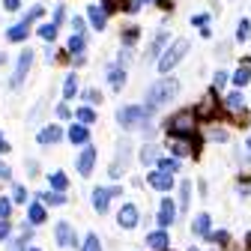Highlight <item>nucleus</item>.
<instances>
[{
	"label": "nucleus",
	"instance_id": "nucleus-39",
	"mask_svg": "<svg viewBox=\"0 0 251 251\" xmlns=\"http://www.w3.org/2000/svg\"><path fill=\"white\" fill-rule=\"evenodd\" d=\"M212 84H215V90H218V87H225V84H227V72H215Z\"/></svg>",
	"mask_w": 251,
	"mask_h": 251
},
{
	"label": "nucleus",
	"instance_id": "nucleus-17",
	"mask_svg": "<svg viewBox=\"0 0 251 251\" xmlns=\"http://www.w3.org/2000/svg\"><path fill=\"white\" fill-rule=\"evenodd\" d=\"M27 33H30V24L27 21H21V24H15V27H9V42H21V39H27Z\"/></svg>",
	"mask_w": 251,
	"mask_h": 251
},
{
	"label": "nucleus",
	"instance_id": "nucleus-29",
	"mask_svg": "<svg viewBox=\"0 0 251 251\" xmlns=\"http://www.w3.org/2000/svg\"><path fill=\"white\" fill-rule=\"evenodd\" d=\"M30 236H33V230H30V227H27V222H24V233H21V239H18V242H12V245H9V251H24V245H27V239H30Z\"/></svg>",
	"mask_w": 251,
	"mask_h": 251
},
{
	"label": "nucleus",
	"instance_id": "nucleus-13",
	"mask_svg": "<svg viewBox=\"0 0 251 251\" xmlns=\"http://www.w3.org/2000/svg\"><path fill=\"white\" fill-rule=\"evenodd\" d=\"M171 150H174V159H179V155L192 152V144H188V138H174L171 135Z\"/></svg>",
	"mask_w": 251,
	"mask_h": 251
},
{
	"label": "nucleus",
	"instance_id": "nucleus-54",
	"mask_svg": "<svg viewBox=\"0 0 251 251\" xmlns=\"http://www.w3.org/2000/svg\"><path fill=\"white\" fill-rule=\"evenodd\" d=\"M141 3H147V0H132V6H129V9H132V12H135V9H138V6H141Z\"/></svg>",
	"mask_w": 251,
	"mask_h": 251
},
{
	"label": "nucleus",
	"instance_id": "nucleus-45",
	"mask_svg": "<svg viewBox=\"0 0 251 251\" xmlns=\"http://www.w3.org/2000/svg\"><path fill=\"white\" fill-rule=\"evenodd\" d=\"M209 138H212V141H227V132H225V129H215Z\"/></svg>",
	"mask_w": 251,
	"mask_h": 251
},
{
	"label": "nucleus",
	"instance_id": "nucleus-33",
	"mask_svg": "<svg viewBox=\"0 0 251 251\" xmlns=\"http://www.w3.org/2000/svg\"><path fill=\"white\" fill-rule=\"evenodd\" d=\"M39 36L48 39V42H54V36H57V24H42V27H39Z\"/></svg>",
	"mask_w": 251,
	"mask_h": 251
},
{
	"label": "nucleus",
	"instance_id": "nucleus-53",
	"mask_svg": "<svg viewBox=\"0 0 251 251\" xmlns=\"http://www.w3.org/2000/svg\"><path fill=\"white\" fill-rule=\"evenodd\" d=\"M6 150H9V144H6V138H3V135H0V152H6Z\"/></svg>",
	"mask_w": 251,
	"mask_h": 251
},
{
	"label": "nucleus",
	"instance_id": "nucleus-44",
	"mask_svg": "<svg viewBox=\"0 0 251 251\" xmlns=\"http://www.w3.org/2000/svg\"><path fill=\"white\" fill-rule=\"evenodd\" d=\"M206 239H212V242H227V233H225V230H218V233H209Z\"/></svg>",
	"mask_w": 251,
	"mask_h": 251
},
{
	"label": "nucleus",
	"instance_id": "nucleus-57",
	"mask_svg": "<svg viewBox=\"0 0 251 251\" xmlns=\"http://www.w3.org/2000/svg\"><path fill=\"white\" fill-rule=\"evenodd\" d=\"M30 251H39V248H30Z\"/></svg>",
	"mask_w": 251,
	"mask_h": 251
},
{
	"label": "nucleus",
	"instance_id": "nucleus-20",
	"mask_svg": "<svg viewBox=\"0 0 251 251\" xmlns=\"http://www.w3.org/2000/svg\"><path fill=\"white\" fill-rule=\"evenodd\" d=\"M108 81H111L114 90H123V84H126V72L114 66V69H108Z\"/></svg>",
	"mask_w": 251,
	"mask_h": 251
},
{
	"label": "nucleus",
	"instance_id": "nucleus-15",
	"mask_svg": "<svg viewBox=\"0 0 251 251\" xmlns=\"http://www.w3.org/2000/svg\"><path fill=\"white\" fill-rule=\"evenodd\" d=\"M60 138H63L60 126H48V129H42V132H39V144H57Z\"/></svg>",
	"mask_w": 251,
	"mask_h": 251
},
{
	"label": "nucleus",
	"instance_id": "nucleus-46",
	"mask_svg": "<svg viewBox=\"0 0 251 251\" xmlns=\"http://www.w3.org/2000/svg\"><path fill=\"white\" fill-rule=\"evenodd\" d=\"M9 236V222H0V242Z\"/></svg>",
	"mask_w": 251,
	"mask_h": 251
},
{
	"label": "nucleus",
	"instance_id": "nucleus-32",
	"mask_svg": "<svg viewBox=\"0 0 251 251\" xmlns=\"http://www.w3.org/2000/svg\"><path fill=\"white\" fill-rule=\"evenodd\" d=\"M188 195H192V182H179V206H188Z\"/></svg>",
	"mask_w": 251,
	"mask_h": 251
},
{
	"label": "nucleus",
	"instance_id": "nucleus-56",
	"mask_svg": "<svg viewBox=\"0 0 251 251\" xmlns=\"http://www.w3.org/2000/svg\"><path fill=\"white\" fill-rule=\"evenodd\" d=\"M0 63H3V54H0Z\"/></svg>",
	"mask_w": 251,
	"mask_h": 251
},
{
	"label": "nucleus",
	"instance_id": "nucleus-30",
	"mask_svg": "<svg viewBox=\"0 0 251 251\" xmlns=\"http://www.w3.org/2000/svg\"><path fill=\"white\" fill-rule=\"evenodd\" d=\"M159 171H165V174L179 171V159H159Z\"/></svg>",
	"mask_w": 251,
	"mask_h": 251
},
{
	"label": "nucleus",
	"instance_id": "nucleus-8",
	"mask_svg": "<svg viewBox=\"0 0 251 251\" xmlns=\"http://www.w3.org/2000/svg\"><path fill=\"white\" fill-rule=\"evenodd\" d=\"M176 222V206H174V201L171 198H165L162 201V206H159V225L162 227H168V225H174Z\"/></svg>",
	"mask_w": 251,
	"mask_h": 251
},
{
	"label": "nucleus",
	"instance_id": "nucleus-24",
	"mask_svg": "<svg viewBox=\"0 0 251 251\" xmlns=\"http://www.w3.org/2000/svg\"><path fill=\"white\" fill-rule=\"evenodd\" d=\"M248 81H251V69H248L245 63H242V66L236 69V75H233V84H236V87H245Z\"/></svg>",
	"mask_w": 251,
	"mask_h": 251
},
{
	"label": "nucleus",
	"instance_id": "nucleus-51",
	"mask_svg": "<svg viewBox=\"0 0 251 251\" xmlns=\"http://www.w3.org/2000/svg\"><path fill=\"white\" fill-rule=\"evenodd\" d=\"M206 18H209V15H195V18H192V24H198V27H203V24H206Z\"/></svg>",
	"mask_w": 251,
	"mask_h": 251
},
{
	"label": "nucleus",
	"instance_id": "nucleus-42",
	"mask_svg": "<svg viewBox=\"0 0 251 251\" xmlns=\"http://www.w3.org/2000/svg\"><path fill=\"white\" fill-rule=\"evenodd\" d=\"M39 15H42V6H33V9H30V12H27V18H24V21L30 24V21H36Z\"/></svg>",
	"mask_w": 251,
	"mask_h": 251
},
{
	"label": "nucleus",
	"instance_id": "nucleus-12",
	"mask_svg": "<svg viewBox=\"0 0 251 251\" xmlns=\"http://www.w3.org/2000/svg\"><path fill=\"white\" fill-rule=\"evenodd\" d=\"M147 245H150L152 251H165V245H168V233H165V230L147 233Z\"/></svg>",
	"mask_w": 251,
	"mask_h": 251
},
{
	"label": "nucleus",
	"instance_id": "nucleus-37",
	"mask_svg": "<svg viewBox=\"0 0 251 251\" xmlns=\"http://www.w3.org/2000/svg\"><path fill=\"white\" fill-rule=\"evenodd\" d=\"M105 3V9H123V6H132L129 0H102Z\"/></svg>",
	"mask_w": 251,
	"mask_h": 251
},
{
	"label": "nucleus",
	"instance_id": "nucleus-48",
	"mask_svg": "<svg viewBox=\"0 0 251 251\" xmlns=\"http://www.w3.org/2000/svg\"><path fill=\"white\" fill-rule=\"evenodd\" d=\"M9 176H12V171H9L3 162H0V179H9Z\"/></svg>",
	"mask_w": 251,
	"mask_h": 251
},
{
	"label": "nucleus",
	"instance_id": "nucleus-59",
	"mask_svg": "<svg viewBox=\"0 0 251 251\" xmlns=\"http://www.w3.org/2000/svg\"><path fill=\"white\" fill-rule=\"evenodd\" d=\"M192 251H198V248H192Z\"/></svg>",
	"mask_w": 251,
	"mask_h": 251
},
{
	"label": "nucleus",
	"instance_id": "nucleus-49",
	"mask_svg": "<svg viewBox=\"0 0 251 251\" xmlns=\"http://www.w3.org/2000/svg\"><path fill=\"white\" fill-rule=\"evenodd\" d=\"M57 117H60V120H66V117H72V114H69L66 105H60V108H57Z\"/></svg>",
	"mask_w": 251,
	"mask_h": 251
},
{
	"label": "nucleus",
	"instance_id": "nucleus-9",
	"mask_svg": "<svg viewBox=\"0 0 251 251\" xmlns=\"http://www.w3.org/2000/svg\"><path fill=\"white\" fill-rule=\"evenodd\" d=\"M93 162H96V150H93V147H84V152L78 155V174H90L93 171Z\"/></svg>",
	"mask_w": 251,
	"mask_h": 251
},
{
	"label": "nucleus",
	"instance_id": "nucleus-14",
	"mask_svg": "<svg viewBox=\"0 0 251 251\" xmlns=\"http://www.w3.org/2000/svg\"><path fill=\"white\" fill-rule=\"evenodd\" d=\"M192 230H195L198 236H209V215H206V212L195 215V222H192Z\"/></svg>",
	"mask_w": 251,
	"mask_h": 251
},
{
	"label": "nucleus",
	"instance_id": "nucleus-10",
	"mask_svg": "<svg viewBox=\"0 0 251 251\" xmlns=\"http://www.w3.org/2000/svg\"><path fill=\"white\" fill-rule=\"evenodd\" d=\"M147 182H150L152 188H159V192H168V188L174 185V179H171V174H165V171H152Z\"/></svg>",
	"mask_w": 251,
	"mask_h": 251
},
{
	"label": "nucleus",
	"instance_id": "nucleus-7",
	"mask_svg": "<svg viewBox=\"0 0 251 251\" xmlns=\"http://www.w3.org/2000/svg\"><path fill=\"white\" fill-rule=\"evenodd\" d=\"M117 222H120V227H135L138 225V206L135 203H123V209L117 212Z\"/></svg>",
	"mask_w": 251,
	"mask_h": 251
},
{
	"label": "nucleus",
	"instance_id": "nucleus-2",
	"mask_svg": "<svg viewBox=\"0 0 251 251\" xmlns=\"http://www.w3.org/2000/svg\"><path fill=\"white\" fill-rule=\"evenodd\" d=\"M168 132L174 138H192L195 135V114L192 111H179L176 117L168 120Z\"/></svg>",
	"mask_w": 251,
	"mask_h": 251
},
{
	"label": "nucleus",
	"instance_id": "nucleus-3",
	"mask_svg": "<svg viewBox=\"0 0 251 251\" xmlns=\"http://www.w3.org/2000/svg\"><path fill=\"white\" fill-rule=\"evenodd\" d=\"M185 54H188V39H176V42H174L162 57H159V69H162V72H171V69L176 66V63H179Z\"/></svg>",
	"mask_w": 251,
	"mask_h": 251
},
{
	"label": "nucleus",
	"instance_id": "nucleus-22",
	"mask_svg": "<svg viewBox=\"0 0 251 251\" xmlns=\"http://www.w3.org/2000/svg\"><path fill=\"white\" fill-rule=\"evenodd\" d=\"M227 108H230L233 114L245 111V96H242V93H230V96H227Z\"/></svg>",
	"mask_w": 251,
	"mask_h": 251
},
{
	"label": "nucleus",
	"instance_id": "nucleus-36",
	"mask_svg": "<svg viewBox=\"0 0 251 251\" xmlns=\"http://www.w3.org/2000/svg\"><path fill=\"white\" fill-rule=\"evenodd\" d=\"M165 42H168V36H165V33H159V36H155V42H152V48H150V54H159V51L165 48Z\"/></svg>",
	"mask_w": 251,
	"mask_h": 251
},
{
	"label": "nucleus",
	"instance_id": "nucleus-26",
	"mask_svg": "<svg viewBox=\"0 0 251 251\" xmlns=\"http://www.w3.org/2000/svg\"><path fill=\"white\" fill-rule=\"evenodd\" d=\"M155 159H159V147L147 144V147L141 150V162H144V165H150V162H155Z\"/></svg>",
	"mask_w": 251,
	"mask_h": 251
},
{
	"label": "nucleus",
	"instance_id": "nucleus-16",
	"mask_svg": "<svg viewBox=\"0 0 251 251\" xmlns=\"http://www.w3.org/2000/svg\"><path fill=\"white\" fill-rule=\"evenodd\" d=\"M87 15H90V24L96 27V30H105V21H108V18H105V9L90 6V9H87Z\"/></svg>",
	"mask_w": 251,
	"mask_h": 251
},
{
	"label": "nucleus",
	"instance_id": "nucleus-21",
	"mask_svg": "<svg viewBox=\"0 0 251 251\" xmlns=\"http://www.w3.org/2000/svg\"><path fill=\"white\" fill-rule=\"evenodd\" d=\"M87 126H72V129H69V141L72 144H87Z\"/></svg>",
	"mask_w": 251,
	"mask_h": 251
},
{
	"label": "nucleus",
	"instance_id": "nucleus-52",
	"mask_svg": "<svg viewBox=\"0 0 251 251\" xmlns=\"http://www.w3.org/2000/svg\"><path fill=\"white\" fill-rule=\"evenodd\" d=\"M63 21V6H57V12H54V24H60Z\"/></svg>",
	"mask_w": 251,
	"mask_h": 251
},
{
	"label": "nucleus",
	"instance_id": "nucleus-55",
	"mask_svg": "<svg viewBox=\"0 0 251 251\" xmlns=\"http://www.w3.org/2000/svg\"><path fill=\"white\" fill-rule=\"evenodd\" d=\"M248 150H251V138H248Z\"/></svg>",
	"mask_w": 251,
	"mask_h": 251
},
{
	"label": "nucleus",
	"instance_id": "nucleus-27",
	"mask_svg": "<svg viewBox=\"0 0 251 251\" xmlns=\"http://www.w3.org/2000/svg\"><path fill=\"white\" fill-rule=\"evenodd\" d=\"M42 203H51V206H63V203H66V198H63V192H45V195H42Z\"/></svg>",
	"mask_w": 251,
	"mask_h": 251
},
{
	"label": "nucleus",
	"instance_id": "nucleus-58",
	"mask_svg": "<svg viewBox=\"0 0 251 251\" xmlns=\"http://www.w3.org/2000/svg\"><path fill=\"white\" fill-rule=\"evenodd\" d=\"M248 245H251V236H248Z\"/></svg>",
	"mask_w": 251,
	"mask_h": 251
},
{
	"label": "nucleus",
	"instance_id": "nucleus-11",
	"mask_svg": "<svg viewBox=\"0 0 251 251\" xmlns=\"http://www.w3.org/2000/svg\"><path fill=\"white\" fill-rule=\"evenodd\" d=\"M111 198H114V195L108 192V188H93V206H96V212H105Z\"/></svg>",
	"mask_w": 251,
	"mask_h": 251
},
{
	"label": "nucleus",
	"instance_id": "nucleus-28",
	"mask_svg": "<svg viewBox=\"0 0 251 251\" xmlns=\"http://www.w3.org/2000/svg\"><path fill=\"white\" fill-rule=\"evenodd\" d=\"M69 185V179H66V174H51V188H54V192H63V188H66Z\"/></svg>",
	"mask_w": 251,
	"mask_h": 251
},
{
	"label": "nucleus",
	"instance_id": "nucleus-47",
	"mask_svg": "<svg viewBox=\"0 0 251 251\" xmlns=\"http://www.w3.org/2000/svg\"><path fill=\"white\" fill-rule=\"evenodd\" d=\"M72 30H75V33L81 36V30H84V21H81V18H72Z\"/></svg>",
	"mask_w": 251,
	"mask_h": 251
},
{
	"label": "nucleus",
	"instance_id": "nucleus-41",
	"mask_svg": "<svg viewBox=\"0 0 251 251\" xmlns=\"http://www.w3.org/2000/svg\"><path fill=\"white\" fill-rule=\"evenodd\" d=\"M84 99H87L90 105H96V102H99L102 96H99V93H96V90H87V93H84Z\"/></svg>",
	"mask_w": 251,
	"mask_h": 251
},
{
	"label": "nucleus",
	"instance_id": "nucleus-23",
	"mask_svg": "<svg viewBox=\"0 0 251 251\" xmlns=\"http://www.w3.org/2000/svg\"><path fill=\"white\" fill-rule=\"evenodd\" d=\"M78 93V78L75 75H66V84H63V99H72Z\"/></svg>",
	"mask_w": 251,
	"mask_h": 251
},
{
	"label": "nucleus",
	"instance_id": "nucleus-35",
	"mask_svg": "<svg viewBox=\"0 0 251 251\" xmlns=\"http://www.w3.org/2000/svg\"><path fill=\"white\" fill-rule=\"evenodd\" d=\"M9 212H12V201L9 198H0V222H6Z\"/></svg>",
	"mask_w": 251,
	"mask_h": 251
},
{
	"label": "nucleus",
	"instance_id": "nucleus-40",
	"mask_svg": "<svg viewBox=\"0 0 251 251\" xmlns=\"http://www.w3.org/2000/svg\"><path fill=\"white\" fill-rule=\"evenodd\" d=\"M12 201H27V192H24V185H15V192H12Z\"/></svg>",
	"mask_w": 251,
	"mask_h": 251
},
{
	"label": "nucleus",
	"instance_id": "nucleus-4",
	"mask_svg": "<svg viewBox=\"0 0 251 251\" xmlns=\"http://www.w3.org/2000/svg\"><path fill=\"white\" fill-rule=\"evenodd\" d=\"M117 120H120L123 129H135V126H144L150 120V111L147 108H138V105H129V108H120Z\"/></svg>",
	"mask_w": 251,
	"mask_h": 251
},
{
	"label": "nucleus",
	"instance_id": "nucleus-19",
	"mask_svg": "<svg viewBox=\"0 0 251 251\" xmlns=\"http://www.w3.org/2000/svg\"><path fill=\"white\" fill-rule=\"evenodd\" d=\"M45 222V203H30V225Z\"/></svg>",
	"mask_w": 251,
	"mask_h": 251
},
{
	"label": "nucleus",
	"instance_id": "nucleus-38",
	"mask_svg": "<svg viewBox=\"0 0 251 251\" xmlns=\"http://www.w3.org/2000/svg\"><path fill=\"white\" fill-rule=\"evenodd\" d=\"M84 251H102V245H99V236H87V242H84Z\"/></svg>",
	"mask_w": 251,
	"mask_h": 251
},
{
	"label": "nucleus",
	"instance_id": "nucleus-34",
	"mask_svg": "<svg viewBox=\"0 0 251 251\" xmlns=\"http://www.w3.org/2000/svg\"><path fill=\"white\" fill-rule=\"evenodd\" d=\"M248 33H251V24L242 18V21H239V27H236V39H239V42H245V39H248Z\"/></svg>",
	"mask_w": 251,
	"mask_h": 251
},
{
	"label": "nucleus",
	"instance_id": "nucleus-6",
	"mask_svg": "<svg viewBox=\"0 0 251 251\" xmlns=\"http://www.w3.org/2000/svg\"><path fill=\"white\" fill-rule=\"evenodd\" d=\"M30 63H33V51H21V57H18V66H15V75H12V87H21V81H24V75H27V69H30Z\"/></svg>",
	"mask_w": 251,
	"mask_h": 251
},
{
	"label": "nucleus",
	"instance_id": "nucleus-43",
	"mask_svg": "<svg viewBox=\"0 0 251 251\" xmlns=\"http://www.w3.org/2000/svg\"><path fill=\"white\" fill-rule=\"evenodd\" d=\"M138 39V27H129V30H126V45H132Z\"/></svg>",
	"mask_w": 251,
	"mask_h": 251
},
{
	"label": "nucleus",
	"instance_id": "nucleus-50",
	"mask_svg": "<svg viewBox=\"0 0 251 251\" xmlns=\"http://www.w3.org/2000/svg\"><path fill=\"white\" fill-rule=\"evenodd\" d=\"M3 6H6V9H9V12H15V9H18V6H21V3H18V0H3Z\"/></svg>",
	"mask_w": 251,
	"mask_h": 251
},
{
	"label": "nucleus",
	"instance_id": "nucleus-31",
	"mask_svg": "<svg viewBox=\"0 0 251 251\" xmlns=\"http://www.w3.org/2000/svg\"><path fill=\"white\" fill-rule=\"evenodd\" d=\"M78 120L81 126H90V123H96V114H93V108H78Z\"/></svg>",
	"mask_w": 251,
	"mask_h": 251
},
{
	"label": "nucleus",
	"instance_id": "nucleus-18",
	"mask_svg": "<svg viewBox=\"0 0 251 251\" xmlns=\"http://www.w3.org/2000/svg\"><path fill=\"white\" fill-rule=\"evenodd\" d=\"M57 242H60V245H72V242H75L72 227H69L66 222H60V225H57Z\"/></svg>",
	"mask_w": 251,
	"mask_h": 251
},
{
	"label": "nucleus",
	"instance_id": "nucleus-25",
	"mask_svg": "<svg viewBox=\"0 0 251 251\" xmlns=\"http://www.w3.org/2000/svg\"><path fill=\"white\" fill-rule=\"evenodd\" d=\"M69 51L81 60L84 57V36H78V33H72V39H69Z\"/></svg>",
	"mask_w": 251,
	"mask_h": 251
},
{
	"label": "nucleus",
	"instance_id": "nucleus-5",
	"mask_svg": "<svg viewBox=\"0 0 251 251\" xmlns=\"http://www.w3.org/2000/svg\"><path fill=\"white\" fill-rule=\"evenodd\" d=\"M218 114V99H215V93H206V96L198 102V108H195V117H201V120H212Z\"/></svg>",
	"mask_w": 251,
	"mask_h": 251
},
{
	"label": "nucleus",
	"instance_id": "nucleus-1",
	"mask_svg": "<svg viewBox=\"0 0 251 251\" xmlns=\"http://www.w3.org/2000/svg\"><path fill=\"white\" fill-rule=\"evenodd\" d=\"M176 90H179V81L176 78H162L159 84H152L147 90V111H155V108H162L165 102H171L176 96Z\"/></svg>",
	"mask_w": 251,
	"mask_h": 251
}]
</instances>
